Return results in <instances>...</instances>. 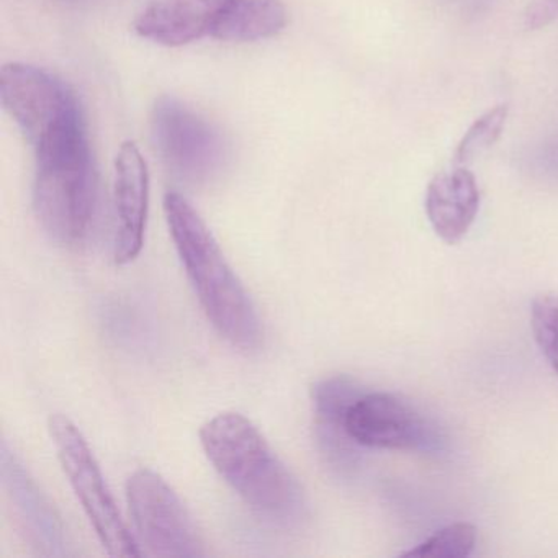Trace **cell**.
Segmentation results:
<instances>
[{
	"label": "cell",
	"mask_w": 558,
	"mask_h": 558,
	"mask_svg": "<svg viewBox=\"0 0 558 558\" xmlns=\"http://www.w3.org/2000/svg\"><path fill=\"white\" fill-rule=\"evenodd\" d=\"M156 149L172 172L205 181L220 171L227 156L223 136L204 117L172 97H161L151 113Z\"/></svg>",
	"instance_id": "ba28073f"
},
{
	"label": "cell",
	"mask_w": 558,
	"mask_h": 558,
	"mask_svg": "<svg viewBox=\"0 0 558 558\" xmlns=\"http://www.w3.org/2000/svg\"><path fill=\"white\" fill-rule=\"evenodd\" d=\"M480 208L475 175L462 166L440 172L430 181L426 214L440 240L456 244L469 233Z\"/></svg>",
	"instance_id": "7c38bea8"
},
{
	"label": "cell",
	"mask_w": 558,
	"mask_h": 558,
	"mask_svg": "<svg viewBox=\"0 0 558 558\" xmlns=\"http://www.w3.org/2000/svg\"><path fill=\"white\" fill-rule=\"evenodd\" d=\"M506 119H508V107L498 106L475 120V123L466 130L462 142L457 146L456 155H453L456 165H466L478 153L495 145L505 129Z\"/></svg>",
	"instance_id": "9a60e30c"
},
{
	"label": "cell",
	"mask_w": 558,
	"mask_h": 558,
	"mask_svg": "<svg viewBox=\"0 0 558 558\" xmlns=\"http://www.w3.org/2000/svg\"><path fill=\"white\" fill-rule=\"evenodd\" d=\"M531 326L538 349L558 374V295H538L532 302Z\"/></svg>",
	"instance_id": "2e32d148"
},
{
	"label": "cell",
	"mask_w": 558,
	"mask_h": 558,
	"mask_svg": "<svg viewBox=\"0 0 558 558\" xmlns=\"http://www.w3.org/2000/svg\"><path fill=\"white\" fill-rule=\"evenodd\" d=\"M361 385L348 375H331L312 388L315 408L316 440L326 462L339 472H348L357 460V444L345 429L349 408L364 393Z\"/></svg>",
	"instance_id": "8fae6325"
},
{
	"label": "cell",
	"mask_w": 558,
	"mask_h": 558,
	"mask_svg": "<svg viewBox=\"0 0 558 558\" xmlns=\"http://www.w3.org/2000/svg\"><path fill=\"white\" fill-rule=\"evenodd\" d=\"M2 465H4L5 485L17 505L22 521L32 529V534L38 538L40 545L48 548H53V545L61 547L60 522L54 511H51L50 505L38 493L37 486L32 482L17 457L9 453L8 444H4Z\"/></svg>",
	"instance_id": "4fadbf2b"
},
{
	"label": "cell",
	"mask_w": 558,
	"mask_h": 558,
	"mask_svg": "<svg viewBox=\"0 0 558 558\" xmlns=\"http://www.w3.org/2000/svg\"><path fill=\"white\" fill-rule=\"evenodd\" d=\"M125 492L136 535L149 554L179 558L205 554L192 515L161 475L136 470L126 480Z\"/></svg>",
	"instance_id": "8992f818"
},
{
	"label": "cell",
	"mask_w": 558,
	"mask_h": 558,
	"mask_svg": "<svg viewBox=\"0 0 558 558\" xmlns=\"http://www.w3.org/2000/svg\"><path fill=\"white\" fill-rule=\"evenodd\" d=\"M34 207L53 240L80 243L89 233L97 201V172L83 120L68 123L34 145Z\"/></svg>",
	"instance_id": "3957f363"
},
{
	"label": "cell",
	"mask_w": 558,
	"mask_h": 558,
	"mask_svg": "<svg viewBox=\"0 0 558 558\" xmlns=\"http://www.w3.org/2000/svg\"><path fill=\"white\" fill-rule=\"evenodd\" d=\"M286 25L282 0H153L136 19L135 31L153 44L179 48L204 38L264 40Z\"/></svg>",
	"instance_id": "277c9868"
},
{
	"label": "cell",
	"mask_w": 558,
	"mask_h": 558,
	"mask_svg": "<svg viewBox=\"0 0 558 558\" xmlns=\"http://www.w3.org/2000/svg\"><path fill=\"white\" fill-rule=\"evenodd\" d=\"M0 100L32 146L60 126L83 119L73 90L53 74L31 64L2 68Z\"/></svg>",
	"instance_id": "9c48e42d"
},
{
	"label": "cell",
	"mask_w": 558,
	"mask_h": 558,
	"mask_svg": "<svg viewBox=\"0 0 558 558\" xmlns=\"http://www.w3.org/2000/svg\"><path fill=\"white\" fill-rule=\"evenodd\" d=\"M476 527L470 522H453L430 535L423 544L404 551L403 557L466 558L475 550Z\"/></svg>",
	"instance_id": "5bb4252c"
},
{
	"label": "cell",
	"mask_w": 558,
	"mask_h": 558,
	"mask_svg": "<svg viewBox=\"0 0 558 558\" xmlns=\"http://www.w3.org/2000/svg\"><path fill=\"white\" fill-rule=\"evenodd\" d=\"M48 430L71 488L107 554L117 558L142 557L138 542L123 522L99 462L80 427L70 417L53 414Z\"/></svg>",
	"instance_id": "5b68a950"
},
{
	"label": "cell",
	"mask_w": 558,
	"mask_h": 558,
	"mask_svg": "<svg viewBox=\"0 0 558 558\" xmlns=\"http://www.w3.org/2000/svg\"><path fill=\"white\" fill-rule=\"evenodd\" d=\"M345 429L367 449L434 452L442 447L439 426L416 404L388 391H364L349 408Z\"/></svg>",
	"instance_id": "52a82bcc"
},
{
	"label": "cell",
	"mask_w": 558,
	"mask_h": 558,
	"mask_svg": "<svg viewBox=\"0 0 558 558\" xmlns=\"http://www.w3.org/2000/svg\"><path fill=\"white\" fill-rule=\"evenodd\" d=\"M165 214L182 266L208 322L240 351L259 349V316L204 218L178 192L166 194Z\"/></svg>",
	"instance_id": "7a4b0ae2"
},
{
	"label": "cell",
	"mask_w": 558,
	"mask_h": 558,
	"mask_svg": "<svg viewBox=\"0 0 558 558\" xmlns=\"http://www.w3.org/2000/svg\"><path fill=\"white\" fill-rule=\"evenodd\" d=\"M113 194L117 211L116 263L125 266L142 253L149 207L148 165L135 142H125L120 146Z\"/></svg>",
	"instance_id": "30bf717a"
},
{
	"label": "cell",
	"mask_w": 558,
	"mask_h": 558,
	"mask_svg": "<svg viewBox=\"0 0 558 558\" xmlns=\"http://www.w3.org/2000/svg\"><path fill=\"white\" fill-rule=\"evenodd\" d=\"M201 444L218 475L264 521L293 529L308 518L302 485L253 421L233 411L217 414L202 426Z\"/></svg>",
	"instance_id": "6da1fadb"
},
{
	"label": "cell",
	"mask_w": 558,
	"mask_h": 558,
	"mask_svg": "<svg viewBox=\"0 0 558 558\" xmlns=\"http://www.w3.org/2000/svg\"><path fill=\"white\" fill-rule=\"evenodd\" d=\"M555 19H558V0H534L524 15L525 27L531 31L545 27Z\"/></svg>",
	"instance_id": "e0dca14e"
}]
</instances>
